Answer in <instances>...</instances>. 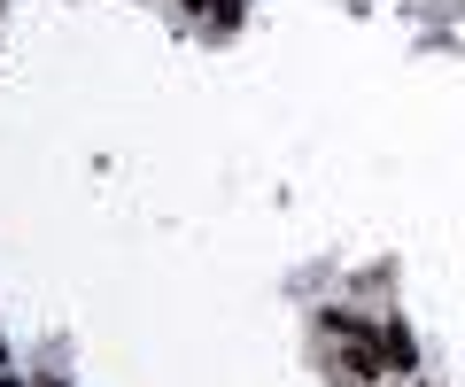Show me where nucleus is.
<instances>
[{
	"mask_svg": "<svg viewBox=\"0 0 465 387\" xmlns=\"http://www.w3.org/2000/svg\"><path fill=\"white\" fill-rule=\"evenodd\" d=\"M341 387H388V380H341Z\"/></svg>",
	"mask_w": 465,
	"mask_h": 387,
	"instance_id": "f257e3e1",
	"label": "nucleus"
},
{
	"mask_svg": "<svg viewBox=\"0 0 465 387\" xmlns=\"http://www.w3.org/2000/svg\"><path fill=\"white\" fill-rule=\"evenodd\" d=\"M47 387H63V380H47Z\"/></svg>",
	"mask_w": 465,
	"mask_h": 387,
	"instance_id": "f03ea898",
	"label": "nucleus"
}]
</instances>
